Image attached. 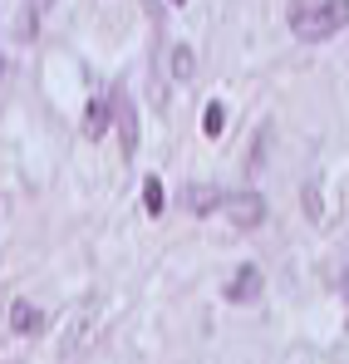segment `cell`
<instances>
[{
  "label": "cell",
  "instance_id": "1",
  "mask_svg": "<svg viewBox=\"0 0 349 364\" xmlns=\"http://www.w3.org/2000/svg\"><path fill=\"white\" fill-rule=\"evenodd\" d=\"M286 20H291L295 40L320 45V40L340 35V30L349 25V0H291Z\"/></svg>",
  "mask_w": 349,
  "mask_h": 364
},
{
  "label": "cell",
  "instance_id": "2",
  "mask_svg": "<svg viewBox=\"0 0 349 364\" xmlns=\"http://www.w3.org/2000/svg\"><path fill=\"white\" fill-rule=\"evenodd\" d=\"M222 212L232 217L236 227H256V222L266 217V202H261L256 192H227V202H222Z\"/></svg>",
  "mask_w": 349,
  "mask_h": 364
},
{
  "label": "cell",
  "instance_id": "3",
  "mask_svg": "<svg viewBox=\"0 0 349 364\" xmlns=\"http://www.w3.org/2000/svg\"><path fill=\"white\" fill-rule=\"evenodd\" d=\"M261 286H266V281H261V271H256V266H241L232 281H227V301H232V305L256 301V296H261Z\"/></svg>",
  "mask_w": 349,
  "mask_h": 364
},
{
  "label": "cell",
  "instance_id": "4",
  "mask_svg": "<svg viewBox=\"0 0 349 364\" xmlns=\"http://www.w3.org/2000/svg\"><path fill=\"white\" fill-rule=\"evenodd\" d=\"M182 202H187L192 212H222L227 192H212V187H187V192H182Z\"/></svg>",
  "mask_w": 349,
  "mask_h": 364
},
{
  "label": "cell",
  "instance_id": "5",
  "mask_svg": "<svg viewBox=\"0 0 349 364\" xmlns=\"http://www.w3.org/2000/svg\"><path fill=\"white\" fill-rule=\"evenodd\" d=\"M10 325H15V330H20V335H35V330H40V325H45V315H40V310H35V305H15V310H10Z\"/></svg>",
  "mask_w": 349,
  "mask_h": 364
},
{
  "label": "cell",
  "instance_id": "6",
  "mask_svg": "<svg viewBox=\"0 0 349 364\" xmlns=\"http://www.w3.org/2000/svg\"><path fill=\"white\" fill-rule=\"evenodd\" d=\"M114 104H118V119H123V143H128V153L138 148V123H133V109H128V99L123 94H114Z\"/></svg>",
  "mask_w": 349,
  "mask_h": 364
},
{
  "label": "cell",
  "instance_id": "7",
  "mask_svg": "<svg viewBox=\"0 0 349 364\" xmlns=\"http://www.w3.org/2000/svg\"><path fill=\"white\" fill-rule=\"evenodd\" d=\"M104 128H109V104H99V99H94V104H89V119H84V133H89V138H99Z\"/></svg>",
  "mask_w": 349,
  "mask_h": 364
},
{
  "label": "cell",
  "instance_id": "8",
  "mask_svg": "<svg viewBox=\"0 0 349 364\" xmlns=\"http://www.w3.org/2000/svg\"><path fill=\"white\" fill-rule=\"evenodd\" d=\"M222 128H227V104H207V114H202V133L217 138Z\"/></svg>",
  "mask_w": 349,
  "mask_h": 364
},
{
  "label": "cell",
  "instance_id": "9",
  "mask_svg": "<svg viewBox=\"0 0 349 364\" xmlns=\"http://www.w3.org/2000/svg\"><path fill=\"white\" fill-rule=\"evenodd\" d=\"M143 207H148L153 217L163 212V182H158V178H148V182H143Z\"/></svg>",
  "mask_w": 349,
  "mask_h": 364
},
{
  "label": "cell",
  "instance_id": "10",
  "mask_svg": "<svg viewBox=\"0 0 349 364\" xmlns=\"http://www.w3.org/2000/svg\"><path fill=\"white\" fill-rule=\"evenodd\" d=\"M168 64H173L177 79H187V74H192V50H187V45H177L173 55H168Z\"/></svg>",
  "mask_w": 349,
  "mask_h": 364
},
{
  "label": "cell",
  "instance_id": "11",
  "mask_svg": "<svg viewBox=\"0 0 349 364\" xmlns=\"http://www.w3.org/2000/svg\"><path fill=\"white\" fill-rule=\"evenodd\" d=\"M35 5H45V0H35Z\"/></svg>",
  "mask_w": 349,
  "mask_h": 364
},
{
  "label": "cell",
  "instance_id": "12",
  "mask_svg": "<svg viewBox=\"0 0 349 364\" xmlns=\"http://www.w3.org/2000/svg\"><path fill=\"white\" fill-rule=\"evenodd\" d=\"M173 5H182V0H173Z\"/></svg>",
  "mask_w": 349,
  "mask_h": 364
}]
</instances>
